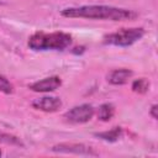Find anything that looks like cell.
Segmentation results:
<instances>
[{
	"mask_svg": "<svg viewBox=\"0 0 158 158\" xmlns=\"http://www.w3.org/2000/svg\"><path fill=\"white\" fill-rule=\"evenodd\" d=\"M63 17L68 19H86L101 21H126L137 17V12L109 5H83L74 7H65L60 11Z\"/></svg>",
	"mask_w": 158,
	"mask_h": 158,
	"instance_id": "1",
	"label": "cell"
},
{
	"mask_svg": "<svg viewBox=\"0 0 158 158\" xmlns=\"http://www.w3.org/2000/svg\"><path fill=\"white\" fill-rule=\"evenodd\" d=\"M72 36L65 32H36L30 36L27 46L32 51H63L72 44Z\"/></svg>",
	"mask_w": 158,
	"mask_h": 158,
	"instance_id": "2",
	"label": "cell"
},
{
	"mask_svg": "<svg viewBox=\"0 0 158 158\" xmlns=\"http://www.w3.org/2000/svg\"><path fill=\"white\" fill-rule=\"evenodd\" d=\"M143 27H130V28H120L112 33L104 36V43L117 47H128L139 41L144 36Z\"/></svg>",
	"mask_w": 158,
	"mask_h": 158,
	"instance_id": "3",
	"label": "cell"
},
{
	"mask_svg": "<svg viewBox=\"0 0 158 158\" xmlns=\"http://www.w3.org/2000/svg\"><path fill=\"white\" fill-rule=\"evenodd\" d=\"M94 114H95V109L90 104H81V105L74 106L70 110H68L63 115V117L65 118V121L78 125V123L89 122L93 118Z\"/></svg>",
	"mask_w": 158,
	"mask_h": 158,
	"instance_id": "4",
	"label": "cell"
},
{
	"mask_svg": "<svg viewBox=\"0 0 158 158\" xmlns=\"http://www.w3.org/2000/svg\"><path fill=\"white\" fill-rule=\"evenodd\" d=\"M56 153H73L80 156H98L93 147L83 143H58L51 148Z\"/></svg>",
	"mask_w": 158,
	"mask_h": 158,
	"instance_id": "5",
	"label": "cell"
},
{
	"mask_svg": "<svg viewBox=\"0 0 158 158\" xmlns=\"http://www.w3.org/2000/svg\"><path fill=\"white\" fill-rule=\"evenodd\" d=\"M63 102L58 96H42L32 101V107L43 112H56L62 107Z\"/></svg>",
	"mask_w": 158,
	"mask_h": 158,
	"instance_id": "6",
	"label": "cell"
},
{
	"mask_svg": "<svg viewBox=\"0 0 158 158\" xmlns=\"http://www.w3.org/2000/svg\"><path fill=\"white\" fill-rule=\"evenodd\" d=\"M60 85H62V79L57 75H52L32 83L28 88L36 93H51L57 90Z\"/></svg>",
	"mask_w": 158,
	"mask_h": 158,
	"instance_id": "7",
	"label": "cell"
},
{
	"mask_svg": "<svg viewBox=\"0 0 158 158\" xmlns=\"http://www.w3.org/2000/svg\"><path fill=\"white\" fill-rule=\"evenodd\" d=\"M133 75V72L127 68H118L114 69L107 74V81L111 85H123L126 84Z\"/></svg>",
	"mask_w": 158,
	"mask_h": 158,
	"instance_id": "8",
	"label": "cell"
},
{
	"mask_svg": "<svg viewBox=\"0 0 158 158\" xmlns=\"http://www.w3.org/2000/svg\"><path fill=\"white\" fill-rule=\"evenodd\" d=\"M115 115V106L112 104H102L99 106L98 109V118L100 121H104V122H107L110 121Z\"/></svg>",
	"mask_w": 158,
	"mask_h": 158,
	"instance_id": "9",
	"label": "cell"
},
{
	"mask_svg": "<svg viewBox=\"0 0 158 158\" xmlns=\"http://www.w3.org/2000/svg\"><path fill=\"white\" fill-rule=\"evenodd\" d=\"M95 136L104 139V141H107V142H116L122 136V128L121 127H114L110 131H104V132L95 133Z\"/></svg>",
	"mask_w": 158,
	"mask_h": 158,
	"instance_id": "10",
	"label": "cell"
},
{
	"mask_svg": "<svg viewBox=\"0 0 158 158\" xmlns=\"http://www.w3.org/2000/svg\"><path fill=\"white\" fill-rule=\"evenodd\" d=\"M149 86H151V83L146 79V78H139V79H135L133 83H132V90L135 93H138V94H146L148 90H149Z\"/></svg>",
	"mask_w": 158,
	"mask_h": 158,
	"instance_id": "11",
	"label": "cell"
},
{
	"mask_svg": "<svg viewBox=\"0 0 158 158\" xmlns=\"http://www.w3.org/2000/svg\"><path fill=\"white\" fill-rule=\"evenodd\" d=\"M0 142L6 143V144H11V146H22V142L19 137L10 135V133H6V132H2V131H0Z\"/></svg>",
	"mask_w": 158,
	"mask_h": 158,
	"instance_id": "12",
	"label": "cell"
},
{
	"mask_svg": "<svg viewBox=\"0 0 158 158\" xmlns=\"http://www.w3.org/2000/svg\"><path fill=\"white\" fill-rule=\"evenodd\" d=\"M0 91L6 94V95H10L14 93L12 83H10V80L6 77H4L2 74H0Z\"/></svg>",
	"mask_w": 158,
	"mask_h": 158,
	"instance_id": "13",
	"label": "cell"
},
{
	"mask_svg": "<svg viewBox=\"0 0 158 158\" xmlns=\"http://www.w3.org/2000/svg\"><path fill=\"white\" fill-rule=\"evenodd\" d=\"M157 111H158V106H157L156 104H154V105H152V106H151V109H149V115H151L154 120H157V118H158V112H157Z\"/></svg>",
	"mask_w": 158,
	"mask_h": 158,
	"instance_id": "14",
	"label": "cell"
},
{
	"mask_svg": "<svg viewBox=\"0 0 158 158\" xmlns=\"http://www.w3.org/2000/svg\"><path fill=\"white\" fill-rule=\"evenodd\" d=\"M1 154H2V152H1V149H0V157H1Z\"/></svg>",
	"mask_w": 158,
	"mask_h": 158,
	"instance_id": "15",
	"label": "cell"
}]
</instances>
